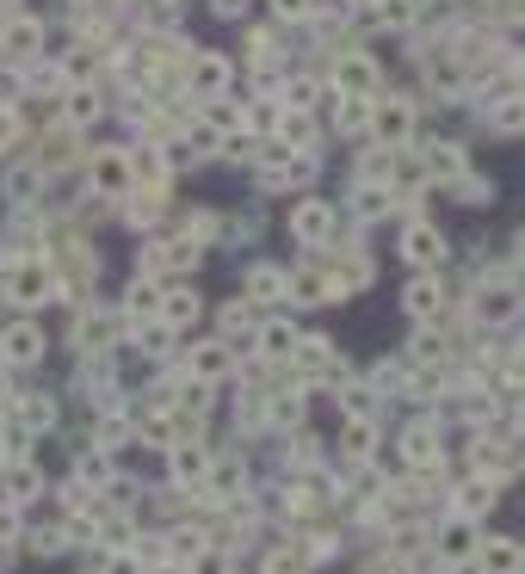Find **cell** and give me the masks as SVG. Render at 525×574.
Segmentation results:
<instances>
[{
    "instance_id": "18",
    "label": "cell",
    "mask_w": 525,
    "mask_h": 574,
    "mask_svg": "<svg viewBox=\"0 0 525 574\" xmlns=\"http://www.w3.org/2000/svg\"><path fill=\"white\" fill-rule=\"evenodd\" d=\"M285 291H291L297 303H340V291H334L328 272H285Z\"/></svg>"
},
{
    "instance_id": "31",
    "label": "cell",
    "mask_w": 525,
    "mask_h": 574,
    "mask_svg": "<svg viewBox=\"0 0 525 574\" xmlns=\"http://www.w3.org/2000/svg\"><path fill=\"white\" fill-rule=\"evenodd\" d=\"M272 297H285V272H278V266H254L248 272V303H272Z\"/></svg>"
},
{
    "instance_id": "32",
    "label": "cell",
    "mask_w": 525,
    "mask_h": 574,
    "mask_svg": "<svg viewBox=\"0 0 525 574\" xmlns=\"http://www.w3.org/2000/svg\"><path fill=\"white\" fill-rule=\"evenodd\" d=\"M167 340H173V328H167V321H155V315L136 328V352H143V358H167V352H173Z\"/></svg>"
},
{
    "instance_id": "43",
    "label": "cell",
    "mask_w": 525,
    "mask_h": 574,
    "mask_svg": "<svg viewBox=\"0 0 525 574\" xmlns=\"http://www.w3.org/2000/svg\"><path fill=\"white\" fill-rule=\"evenodd\" d=\"M266 414H272L278 426H303V396H272Z\"/></svg>"
},
{
    "instance_id": "44",
    "label": "cell",
    "mask_w": 525,
    "mask_h": 574,
    "mask_svg": "<svg viewBox=\"0 0 525 574\" xmlns=\"http://www.w3.org/2000/svg\"><path fill=\"white\" fill-rule=\"evenodd\" d=\"M31 550H38V556H62V550H68V531H62V525L38 531V537H31Z\"/></svg>"
},
{
    "instance_id": "22",
    "label": "cell",
    "mask_w": 525,
    "mask_h": 574,
    "mask_svg": "<svg viewBox=\"0 0 525 574\" xmlns=\"http://www.w3.org/2000/svg\"><path fill=\"white\" fill-rule=\"evenodd\" d=\"M371 124V99H353V93H334V130L340 136H359Z\"/></svg>"
},
{
    "instance_id": "15",
    "label": "cell",
    "mask_w": 525,
    "mask_h": 574,
    "mask_svg": "<svg viewBox=\"0 0 525 574\" xmlns=\"http://www.w3.org/2000/svg\"><path fill=\"white\" fill-rule=\"evenodd\" d=\"M167 463H173V476H180V482H204V470H210V451L198 445V439H173L167 445Z\"/></svg>"
},
{
    "instance_id": "40",
    "label": "cell",
    "mask_w": 525,
    "mask_h": 574,
    "mask_svg": "<svg viewBox=\"0 0 525 574\" xmlns=\"http://www.w3.org/2000/svg\"><path fill=\"white\" fill-rule=\"evenodd\" d=\"M204 124H210V130H241V99L229 105V99L217 93V99H210V105H204Z\"/></svg>"
},
{
    "instance_id": "28",
    "label": "cell",
    "mask_w": 525,
    "mask_h": 574,
    "mask_svg": "<svg viewBox=\"0 0 525 574\" xmlns=\"http://www.w3.org/2000/svg\"><path fill=\"white\" fill-rule=\"evenodd\" d=\"M62 118H68V124H93V118H99V93H93V87H68V93H62Z\"/></svg>"
},
{
    "instance_id": "41",
    "label": "cell",
    "mask_w": 525,
    "mask_h": 574,
    "mask_svg": "<svg viewBox=\"0 0 525 574\" xmlns=\"http://www.w3.org/2000/svg\"><path fill=\"white\" fill-rule=\"evenodd\" d=\"M155 309H161V291H155V284H149V278H130V321H136V315H143V321H149Z\"/></svg>"
},
{
    "instance_id": "4",
    "label": "cell",
    "mask_w": 525,
    "mask_h": 574,
    "mask_svg": "<svg viewBox=\"0 0 525 574\" xmlns=\"http://www.w3.org/2000/svg\"><path fill=\"white\" fill-rule=\"evenodd\" d=\"M371 124H377V136H383V149H408L414 105H408V99H377V105H371Z\"/></svg>"
},
{
    "instance_id": "10",
    "label": "cell",
    "mask_w": 525,
    "mask_h": 574,
    "mask_svg": "<svg viewBox=\"0 0 525 574\" xmlns=\"http://www.w3.org/2000/svg\"><path fill=\"white\" fill-rule=\"evenodd\" d=\"M451 494H458V500H451V513H458V519H482L501 500V482L495 476H470V482H458Z\"/></svg>"
},
{
    "instance_id": "30",
    "label": "cell",
    "mask_w": 525,
    "mask_h": 574,
    "mask_svg": "<svg viewBox=\"0 0 525 574\" xmlns=\"http://www.w3.org/2000/svg\"><path fill=\"white\" fill-rule=\"evenodd\" d=\"M112 328H118V321H112V315H99V309H93V315H81V321H75V340H81V352H99L105 340H112Z\"/></svg>"
},
{
    "instance_id": "52",
    "label": "cell",
    "mask_w": 525,
    "mask_h": 574,
    "mask_svg": "<svg viewBox=\"0 0 525 574\" xmlns=\"http://www.w3.org/2000/svg\"><path fill=\"white\" fill-rule=\"evenodd\" d=\"M210 13H217V19H241V13H248V0H210Z\"/></svg>"
},
{
    "instance_id": "39",
    "label": "cell",
    "mask_w": 525,
    "mask_h": 574,
    "mask_svg": "<svg viewBox=\"0 0 525 574\" xmlns=\"http://www.w3.org/2000/svg\"><path fill=\"white\" fill-rule=\"evenodd\" d=\"M445 186H451V198H458V204H488V198H495V186H488V179H470V173L445 179Z\"/></svg>"
},
{
    "instance_id": "37",
    "label": "cell",
    "mask_w": 525,
    "mask_h": 574,
    "mask_svg": "<svg viewBox=\"0 0 525 574\" xmlns=\"http://www.w3.org/2000/svg\"><path fill=\"white\" fill-rule=\"evenodd\" d=\"M390 204H396V192H390V186H359V192H353V210H359L365 223H371V217H383Z\"/></svg>"
},
{
    "instance_id": "9",
    "label": "cell",
    "mask_w": 525,
    "mask_h": 574,
    "mask_svg": "<svg viewBox=\"0 0 525 574\" xmlns=\"http://www.w3.org/2000/svg\"><path fill=\"white\" fill-rule=\"evenodd\" d=\"M402 457H408V470H439V463H445V445H439V433L427 420H414L402 433Z\"/></svg>"
},
{
    "instance_id": "36",
    "label": "cell",
    "mask_w": 525,
    "mask_h": 574,
    "mask_svg": "<svg viewBox=\"0 0 525 574\" xmlns=\"http://www.w3.org/2000/svg\"><path fill=\"white\" fill-rule=\"evenodd\" d=\"M68 161H75V136H68V130L44 136V155H38V167H44V173H56V167H68Z\"/></svg>"
},
{
    "instance_id": "33",
    "label": "cell",
    "mask_w": 525,
    "mask_h": 574,
    "mask_svg": "<svg viewBox=\"0 0 525 574\" xmlns=\"http://www.w3.org/2000/svg\"><path fill=\"white\" fill-rule=\"evenodd\" d=\"M161 544H167V550H173V556H180V562H192V556H198V550H210V537H204V531H198V525H173V531H167V537H161Z\"/></svg>"
},
{
    "instance_id": "13",
    "label": "cell",
    "mask_w": 525,
    "mask_h": 574,
    "mask_svg": "<svg viewBox=\"0 0 525 574\" xmlns=\"http://www.w3.org/2000/svg\"><path fill=\"white\" fill-rule=\"evenodd\" d=\"M334 93L371 99V93H377V68H371V56H340V62H334Z\"/></svg>"
},
{
    "instance_id": "48",
    "label": "cell",
    "mask_w": 525,
    "mask_h": 574,
    "mask_svg": "<svg viewBox=\"0 0 525 574\" xmlns=\"http://www.w3.org/2000/svg\"><path fill=\"white\" fill-rule=\"evenodd\" d=\"M13 142H19V112H13V105H0V149H13Z\"/></svg>"
},
{
    "instance_id": "47",
    "label": "cell",
    "mask_w": 525,
    "mask_h": 574,
    "mask_svg": "<svg viewBox=\"0 0 525 574\" xmlns=\"http://www.w3.org/2000/svg\"><path fill=\"white\" fill-rule=\"evenodd\" d=\"M272 13L297 25V19H309V13H315V0H272Z\"/></svg>"
},
{
    "instance_id": "1",
    "label": "cell",
    "mask_w": 525,
    "mask_h": 574,
    "mask_svg": "<svg viewBox=\"0 0 525 574\" xmlns=\"http://www.w3.org/2000/svg\"><path fill=\"white\" fill-rule=\"evenodd\" d=\"M56 297H62V278L50 272L44 254L7 266V303H19V309H44V303H56Z\"/></svg>"
},
{
    "instance_id": "12",
    "label": "cell",
    "mask_w": 525,
    "mask_h": 574,
    "mask_svg": "<svg viewBox=\"0 0 525 574\" xmlns=\"http://www.w3.org/2000/svg\"><path fill=\"white\" fill-rule=\"evenodd\" d=\"M513 315H519L513 284H488V291H476V321L482 328H513Z\"/></svg>"
},
{
    "instance_id": "25",
    "label": "cell",
    "mask_w": 525,
    "mask_h": 574,
    "mask_svg": "<svg viewBox=\"0 0 525 574\" xmlns=\"http://www.w3.org/2000/svg\"><path fill=\"white\" fill-rule=\"evenodd\" d=\"M75 482H87V488L112 482V457H105V445H87V451L75 457Z\"/></svg>"
},
{
    "instance_id": "29",
    "label": "cell",
    "mask_w": 525,
    "mask_h": 574,
    "mask_svg": "<svg viewBox=\"0 0 525 574\" xmlns=\"http://www.w3.org/2000/svg\"><path fill=\"white\" fill-rule=\"evenodd\" d=\"M31 192H44V167H38V161H25V167L7 173V198H13V204H31Z\"/></svg>"
},
{
    "instance_id": "50",
    "label": "cell",
    "mask_w": 525,
    "mask_h": 574,
    "mask_svg": "<svg viewBox=\"0 0 525 574\" xmlns=\"http://www.w3.org/2000/svg\"><path fill=\"white\" fill-rule=\"evenodd\" d=\"M124 439H130V420H105V426H99V445H105V451L124 445Z\"/></svg>"
},
{
    "instance_id": "11",
    "label": "cell",
    "mask_w": 525,
    "mask_h": 574,
    "mask_svg": "<svg viewBox=\"0 0 525 574\" xmlns=\"http://www.w3.org/2000/svg\"><path fill=\"white\" fill-rule=\"evenodd\" d=\"M0 358H7V365H38V358H44V328H38V321L7 328V334H0Z\"/></svg>"
},
{
    "instance_id": "17",
    "label": "cell",
    "mask_w": 525,
    "mask_h": 574,
    "mask_svg": "<svg viewBox=\"0 0 525 574\" xmlns=\"http://www.w3.org/2000/svg\"><path fill=\"white\" fill-rule=\"evenodd\" d=\"M204 315V303H198V291H161V309H155V321H167L173 334L180 328H192V321Z\"/></svg>"
},
{
    "instance_id": "8",
    "label": "cell",
    "mask_w": 525,
    "mask_h": 574,
    "mask_svg": "<svg viewBox=\"0 0 525 574\" xmlns=\"http://www.w3.org/2000/svg\"><path fill=\"white\" fill-rule=\"evenodd\" d=\"M38 50H44V19L19 13V19H7V25H0V56H13V62H31Z\"/></svg>"
},
{
    "instance_id": "53",
    "label": "cell",
    "mask_w": 525,
    "mask_h": 574,
    "mask_svg": "<svg viewBox=\"0 0 525 574\" xmlns=\"http://www.w3.org/2000/svg\"><path fill=\"white\" fill-rule=\"evenodd\" d=\"M0 402H13V396H7V377H0Z\"/></svg>"
},
{
    "instance_id": "3",
    "label": "cell",
    "mask_w": 525,
    "mask_h": 574,
    "mask_svg": "<svg viewBox=\"0 0 525 574\" xmlns=\"http://www.w3.org/2000/svg\"><path fill=\"white\" fill-rule=\"evenodd\" d=\"M229 371H235L229 340H198V346L186 352V377H192V383H223Z\"/></svg>"
},
{
    "instance_id": "42",
    "label": "cell",
    "mask_w": 525,
    "mask_h": 574,
    "mask_svg": "<svg viewBox=\"0 0 525 574\" xmlns=\"http://www.w3.org/2000/svg\"><path fill=\"white\" fill-rule=\"evenodd\" d=\"M377 19L390 31H408L414 25V0H377Z\"/></svg>"
},
{
    "instance_id": "27",
    "label": "cell",
    "mask_w": 525,
    "mask_h": 574,
    "mask_svg": "<svg viewBox=\"0 0 525 574\" xmlns=\"http://www.w3.org/2000/svg\"><path fill=\"white\" fill-rule=\"evenodd\" d=\"M254 346H260L266 358H291V346H297V328H291V321H266V328L254 334Z\"/></svg>"
},
{
    "instance_id": "14",
    "label": "cell",
    "mask_w": 525,
    "mask_h": 574,
    "mask_svg": "<svg viewBox=\"0 0 525 574\" xmlns=\"http://www.w3.org/2000/svg\"><path fill=\"white\" fill-rule=\"evenodd\" d=\"M476 568H482V574H525L519 537H488V544L476 550Z\"/></svg>"
},
{
    "instance_id": "24",
    "label": "cell",
    "mask_w": 525,
    "mask_h": 574,
    "mask_svg": "<svg viewBox=\"0 0 525 574\" xmlns=\"http://www.w3.org/2000/svg\"><path fill=\"white\" fill-rule=\"evenodd\" d=\"M13 420L31 426V433H44V426H56V402L50 396H13Z\"/></svg>"
},
{
    "instance_id": "38",
    "label": "cell",
    "mask_w": 525,
    "mask_h": 574,
    "mask_svg": "<svg viewBox=\"0 0 525 574\" xmlns=\"http://www.w3.org/2000/svg\"><path fill=\"white\" fill-rule=\"evenodd\" d=\"M371 445H377V426H371V414L346 420V457H371Z\"/></svg>"
},
{
    "instance_id": "35",
    "label": "cell",
    "mask_w": 525,
    "mask_h": 574,
    "mask_svg": "<svg viewBox=\"0 0 525 574\" xmlns=\"http://www.w3.org/2000/svg\"><path fill=\"white\" fill-rule=\"evenodd\" d=\"M278 93H285L291 112H315V99H322V87H315L309 75H291V81H278Z\"/></svg>"
},
{
    "instance_id": "46",
    "label": "cell",
    "mask_w": 525,
    "mask_h": 574,
    "mask_svg": "<svg viewBox=\"0 0 525 574\" xmlns=\"http://www.w3.org/2000/svg\"><path fill=\"white\" fill-rule=\"evenodd\" d=\"M62 507H68V513L93 507V488H87V482H62Z\"/></svg>"
},
{
    "instance_id": "7",
    "label": "cell",
    "mask_w": 525,
    "mask_h": 574,
    "mask_svg": "<svg viewBox=\"0 0 525 574\" xmlns=\"http://www.w3.org/2000/svg\"><path fill=\"white\" fill-rule=\"evenodd\" d=\"M186 87H192V99H217L229 87V62L210 56V50H192L186 56Z\"/></svg>"
},
{
    "instance_id": "2",
    "label": "cell",
    "mask_w": 525,
    "mask_h": 574,
    "mask_svg": "<svg viewBox=\"0 0 525 574\" xmlns=\"http://www.w3.org/2000/svg\"><path fill=\"white\" fill-rule=\"evenodd\" d=\"M87 186H93V198H124L136 186V179H130V155L124 149H99L87 161Z\"/></svg>"
},
{
    "instance_id": "51",
    "label": "cell",
    "mask_w": 525,
    "mask_h": 574,
    "mask_svg": "<svg viewBox=\"0 0 525 574\" xmlns=\"http://www.w3.org/2000/svg\"><path fill=\"white\" fill-rule=\"evenodd\" d=\"M31 87H62V68L56 62H44V68L31 62Z\"/></svg>"
},
{
    "instance_id": "26",
    "label": "cell",
    "mask_w": 525,
    "mask_h": 574,
    "mask_svg": "<svg viewBox=\"0 0 525 574\" xmlns=\"http://www.w3.org/2000/svg\"><path fill=\"white\" fill-rule=\"evenodd\" d=\"M396 149H371L365 161H359V186H390V179H396Z\"/></svg>"
},
{
    "instance_id": "16",
    "label": "cell",
    "mask_w": 525,
    "mask_h": 574,
    "mask_svg": "<svg viewBox=\"0 0 525 574\" xmlns=\"http://www.w3.org/2000/svg\"><path fill=\"white\" fill-rule=\"evenodd\" d=\"M38 494H44V476L31 470V463H7V470H0V500L25 507V500H38Z\"/></svg>"
},
{
    "instance_id": "19",
    "label": "cell",
    "mask_w": 525,
    "mask_h": 574,
    "mask_svg": "<svg viewBox=\"0 0 525 574\" xmlns=\"http://www.w3.org/2000/svg\"><path fill=\"white\" fill-rule=\"evenodd\" d=\"M402 303H408V315H414V321H433V315L445 309V291H439V278H427V272H420V278L408 284V291H402Z\"/></svg>"
},
{
    "instance_id": "6",
    "label": "cell",
    "mask_w": 525,
    "mask_h": 574,
    "mask_svg": "<svg viewBox=\"0 0 525 574\" xmlns=\"http://www.w3.org/2000/svg\"><path fill=\"white\" fill-rule=\"evenodd\" d=\"M402 260L420 266V272L445 266V235H439L433 223H408V229H402Z\"/></svg>"
},
{
    "instance_id": "23",
    "label": "cell",
    "mask_w": 525,
    "mask_h": 574,
    "mask_svg": "<svg viewBox=\"0 0 525 574\" xmlns=\"http://www.w3.org/2000/svg\"><path fill=\"white\" fill-rule=\"evenodd\" d=\"M420 161H427L433 179H458V173H464V149H458V142H427Z\"/></svg>"
},
{
    "instance_id": "21",
    "label": "cell",
    "mask_w": 525,
    "mask_h": 574,
    "mask_svg": "<svg viewBox=\"0 0 525 574\" xmlns=\"http://www.w3.org/2000/svg\"><path fill=\"white\" fill-rule=\"evenodd\" d=\"M272 130H278V142H285V149H315V118H309V112H291V105H285Z\"/></svg>"
},
{
    "instance_id": "45",
    "label": "cell",
    "mask_w": 525,
    "mask_h": 574,
    "mask_svg": "<svg viewBox=\"0 0 525 574\" xmlns=\"http://www.w3.org/2000/svg\"><path fill=\"white\" fill-rule=\"evenodd\" d=\"M340 408H346V420H359V414H371V389H340Z\"/></svg>"
},
{
    "instance_id": "5",
    "label": "cell",
    "mask_w": 525,
    "mask_h": 574,
    "mask_svg": "<svg viewBox=\"0 0 525 574\" xmlns=\"http://www.w3.org/2000/svg\"><path fill=\"white\" fill-rule=\"evenodd\" d=\"M303 247H322L328 241V229H334V204L328 198H303L297 210H291V223H285Z\"/></svg>"
},
{
    "instance_id": "49",
    "label": "cell",
    "mask_w": 525,
    "mask_h": 574,
    "mask_svg": "<svg viewBox=\"0 0 525 574\" xmlns=\"http://www.w3.org/2000/svg\"><path fill=\"white\" fill-rule=\"evenodd\" d=\"M439 352H445V340H439L433 328H420V334H414V358H439Z\"/></svg>"
},
{
    "instance_id": "34",
    "label": "cell",
    "mask_w": 525,
    "mask_h": 574,
    "mask_svg": "<svg viewBox=\"0 0 525 574\" xmlns=\"http://www.w3.org/2000/svg\"><path fill=\"white\" fill-rule=\"evenodd\" d=\"M266 574H309V550H303V544H278V550H266Z\"/></svg>"
},
{
    "instance_id": "20",
    "label": "cell",
    "mask_w": 525,
    "mask_h": 574,
    "mask_svg": "<svg viewBox=\"0 0 525 574\" xmlns=\"http://www.w3.org/2000/svg\"><path fill=\"white\" fill-rule=\"evenodd\" d=\"M470 550H476V525L451 513V519H445V531H439V562H464Z\"/></svg>"
}]
</instances>
